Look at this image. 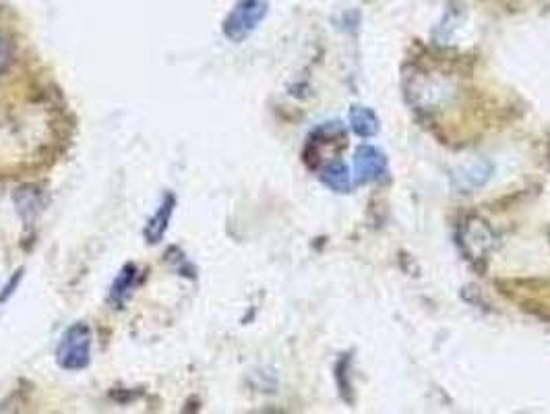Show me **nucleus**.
Wrapping results in <instances>:
<instances>
[{"label": "nucleus", "instance_id": "obj_1", "mask_svg": "<svg viewBox=\"0 0 550 414\" xmlns=\"http://www.w3.org/2000/svg\"><path fill=\"white\" fill-rule=\"evenodd\" d=\"M91 357V330L85 323H73L56 346V363L65 371H81Z\"/></svg>", "mask_w": 550, "mask_h": 414}, {"label": "nucleus", "instance_id": "obj_2", "mask_svg": "<svg viewBox=\"0 0 550 414\" xmlns=\"http://www.w3.org/2000/svg\"><path fill=\"white\" fill-rule=\"evenodd\" d=\"M267 11L265 0H238L224 21V36L232 42L247 40L267 17Z\"/></svg>", "mask_w": 550, "mask_h": 414}, {"label": "nucleus", "instance_id": "obj_3", "mask_svg": "<svg viewBox=\"0 0 550 414\" xmlns=\"http://www.w3.org/2000/svg\"><path fill=\"white\" fill-rule=\"evenodd\" d=\"M457 241H460V247L472 261H480L495 247V234L486 226V222L470 218L462 224Z\"/></svg>", "mask_w": 550, "mask_h": 414}, {"label": "nucleus", "instance_id": "obj_4", "mask_svg": "<svg viewBox=\"0 0 550 414\" xmlns=\"http://www.w3.org/2000/svg\"><path fill=\"white\" fill-rule=\"evenodd\" d=\"M354 174L362 185L383 181L387 174V156L375 145H360L354 152Z\"/></svg>", "mask_w": 550, "mask_h": 414}, {"label": "nucleus", "instance_id": "obj_5", "mask_svg": "<svg viewBox=\"0 0 550 414\" xmlns=\"http://www.w3.org/2000/svg\"><path fill=\"white\" fill-rule=\"evenodd\" d=\"M174 205H176V199L172 193H168L164 197V201L160 203L158 207V212L151 216L147 220V226L143 230V236H145V241L149 245H158L162 239H164V234L168 230V224H170V218L174 214Z\"/></svg>", "mask_w": 550, "mask_h": 414}, {"label": "nucleus", "instance_id": "obj_6", "mask_svg": "<svg viewBox=\"0 0 550 414\" xmlns=\"http://www.w3.org/2000/svg\"><path fill=\"white\" fill-rule=\"evenodd\" d=\"M319 179L327 189H331L335 193H348L352 189L350 168L342 160H335V162L323 166L319 172Z\"/></svg>", "mask_w": 550, "mask_h": 414}, {"label": "nucleus", "instance_id": "obj_7", "mask_svg": "<svg viewBox=\"0 0 550 414\" xmlns=\"http://www.w3.org/2000/svg\"><path fill=\"white\" fill-rule=\"evenodd\" d=\"M137 274H139L137 272V265H133V263L125 265V268L120 270V274L116 276V280H114V284L110 288V297H108L110 305H114L116 309H122V305L127 303V299L131 297V292L135 288Z\"/></svg>", "mask_w": 550, "mask_h": 414}, {"label": "nucleus", "instance_id": "obj_8", "mask_svg": "<svg viewBox=\"0 0 550 414\" xmlns=\"http://www.w3.org/2000/svg\"><path fill=\"white\" fill-rule=\"evenodd\" d=\"M350 127L358 137H364V139L375 137L381 129L377 114L371 108H366V106H352L350 108Z\"/></svg>", "mask_w": 550, "mask_h": 414}, {"label": "nucleus", "instance_id": "obj_9", "mask_svg": "<svg viewBox=\"0 0 550 414\" xmlns=\"http://www.w3.org/2000/svg\"><path fill=\"white\" fill-rule=\"evenodd\" d=\"M491 170H493L491 164L478 162L472 168L464 170V174H455V185H457V189H462V191L482 187L488 181V176H491Z\"/></svg>", "mask_w": 550, "mask_h": 414}, {"label": "nucleus", "instance_id": "obj_10", "mask_svg": "<svg viewBox=\"0 0 550 414\" xmlns=\"http://www.w3.org/2000/svg\"><path fill=\"white\" fill-rule=\"evenodd\" d=\"M13 63V48L9 44V40L0 34V75H3Z\"/></svg>", "mask_w": 550, "mask_h": 414}]
</instances>
